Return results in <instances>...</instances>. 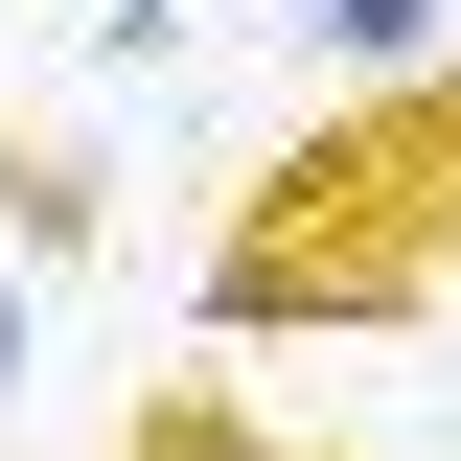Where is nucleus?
I'll list each match as a JSON object with an SVG mask.
<instances>
[{
  "instance_id": "2",
  "label": "nucleus",
  "mask_w": 461,
  "mask_h": 461,
  "mask_svg": "<svg viewBox=\"0 0 461 461\" xmlns=\"http://www.w3.org/2000/svg\"><path fill=\"white\" fill-rule=\"evenodd\" d=\"M300 47H323V93H438L461 0H300Z\"/></svg>"
},
{
  "instance_id": "3",
  "label": "nucleus",
  "mask_w": 461,
  "mask_h": 461,
  "mask_svg": "<svg viewBox=\"0 0 461 461\" xmlns=\"http://www.w3.org/2000/svg\"><path fill=\"white\" fill-rule=\"evenodd\" d=\"M0 230H23V254H69V230H93V139L0 115Z\"/></svg>"
},
{
  "instance_id": "5",
  "label": "nucleus",
  "mask_w": 461,
  "mask_h": 461,
  "mask_svg": "<svg viewBox=\"0 0 461 461\" xmlns=\"http://www.w3.org/2000/svg\"><path fill=\"white\" fill-rule=\"evenodd\" d=\"M0 393H23V277H0Z\"/></svg>"
},
{
  "instance_id": "1",
  "label": "nucleus",
  "mask_w": 461,
  "mask_h": 461,
  "mask_svg": "<svg viewBox=\"0 0 461 461\" xmlns=\"http://www.w3.org/2000/svg\"><path fill=\"white\" fill-rule=\"evenodd\" d=\"M438 277H461V69L254 162V208L208 254V323H415Z\"/></svg>"
},
{
  "instance_id": "4",
  "label": "nucleus",
  "mask_w": 461,
  "mask_h": 461,
  "mask_svg": "<svg viewBox=\"0 0 461 461\" xmlns=\"http://www.w3.org/2000/svg\"><path fill=\"white\" fill-rule=\"evenodd\" d=\"M115 461H300V438H254V415H230V393H162V415H139V438H115Z\"/></svg>"
}]
</instances>
